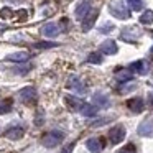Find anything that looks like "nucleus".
Here are the masks:
<instances>
[{"mask_svg":"<svg viewBox=\"0 0 153 153\" xmlns=\"http://www.w3.org/2000/svg\"><path fill=\"white\" fill-rule=\"evenodd\" d=\"M97 15H99V12H97V10H91L89 13L82 18V31H89L91 28H92V25L96 23Z\"/></svg>","mask_w":153,"mask_h":153,"instance_id":"obj_13","label":"nucleus"},{"mask_svg":"<svg viewBox=\"0 0 153 153\" xmlns=\"http://www.w3.org/2000/svg\"><path fill=\"white\" fill-rule=\"evenodd\" d=\"M130 69L137 74H145L146 73V64H145V61H135V63L130 64Z\"/></svg>","mask_w":153,"mask_h":153,"instance_id":"obj_20","label":"nucleus"},{"mask_svg":"<svg viewBox=\"0 0 153 153\" xmlns=\"http://www.w3.org/2000/svg\"><path fill=\"white\" fill-rule=\"evenodd\" d=\"M68 87L73 91H76L77 94H84L86 92V84L82 82V79H81L79 76H76V74H71L69 79H68Z\"/></svg>","mask_w":153,"mask_h":153,"instance_id":"obj_5","label":"nucleus"},{"mask_svg":"<svg viewBox=\"0 0 153 153\" xmlns=\"http://www.w3.org/2000/svg\"><path fill=\"white\" fill-rule=\"evenodd\" d=\"M112 119H100V120H97V122H92V127H99V125H104V123H107V122H110Z\"/></svg>","mask_w":153,"mask_h":153,"instance_id":"obj_29","label":"nucleus"},{"mask_svg":"<svg viewBox=\"0 0 153 153\" xmlns=\"http://www.w3.org/2000/svg\"><path fill=\"white\" fill-rule=\"evenodd\" d=\"M18 97L22 99L23 104L33 105V104H36V100H38V91H36V87H33V86H27L22 91H18Z\"/></svg>","mask_w":153,"mask_h":153,"instance_id":"obj_2","label":"nucleus"},{"mask_svg":"<svg viewBox=\"0 0 153 153\" xmlns=\"http://www.w3.org/2000/svg\"><path fill=\"white\" fill-rule=\"evenodd\" d=\"M133 74H132V69L127 71V69H122L117 73V81H120V82H125V81H132Z\"/></svg>","mask_w":153,"mask_h":153,"instance_id":"obj_21","label":"nucleus"},{"mask_svg":"<svg viewBox=\"0 0 153 153\" xmlns=\"http://www.w3.org/2000/svg\"><path fill=\"white\" fill-rule=\"evenodd\" d=\"M63 140H64V133L61 132V130H51V132L45 133V135L41 137V143H43L46 148H54V146H58Z\"/></svg>","mask_w":153,"mask_h":153,"instance_id":"obj_1","label":"nucleus"},{"mask_svg":"<svg viewBox=\"0 0 153 153\" xmlns=\"http://www.w3.org/2000/svg\"><path fill=\"white\" fill-rule=\"evenodd\" d=\"M35 123H36V125L38 123H43V115H38L36 119H35Z\"/></svg>","mask_w":153,"mask_h":153,"instance_id":"obj_30","label":"nucleus"},{"mask_svg":"<svg viewBox=\"0 0 153 153\" xmlns=\"http://www.w3.org/2000/svg\"><path fill=\"white\" fill-rule=\"evenodd\" d=\"M64 104H66L68 107H69L73 112H79L81 110V107H82V100L79 99V97H76V96H64Z\"/></svg>","mask_w":153,"mask_h":153,"instance_id":"obj_9","label":"nucleus"},{"mask_svg":"<svg viewBox=\"0 0 153 153\" xmlns=\"http://www.w3.org/2000/svg\"><path fill=\"white\" fill-rule=\"evenodd\" d=\"M7 59L12 61V63H25L27 59H30V54H28L27 51H17V53L8 54Z\"/></svg>","mask_w":153,"mask_h":153,"instance_id":"obj_17","label":"nucleus"},{"mask_svg":"<svg viewBox=\"0 0 153 153\" xmlns=\"http://www.w3.org/2000/svg\"><path fill=\"white\" fill-rule=\"evenodd\" d=\"M117 51H119V48H117V43L114 40H105L102 45H100V53L104 54H115Z\"/></svg>","mask_w":153,"mask_h":153,"instance_id":"obj_14","label":"nucleus"},{"mask_svg":"<svg viewBox=\"0 0 153 153\" xmlns=\"http://www.w3.org/2000/svg\"><path fill=\"white\" fill-rule=\"evenodd\" d=\"M109 12L114 15L115 18H120V20H125V18L130 17V12L122 2H114V4L109 5Z\"/></svg>","mask_w":153,"mask_h":153,"instance_id":"obj_3","label":"nucleus"},{"mask_svg":"<svg viewBox=\"0 0 153 153\" xmlns=\"http://www.w3.org/2000/svg\"><path fill=\"white\" fill-rule=\"evenodd\" d=\"M25 135V127L22 125H10L5 130V137L8 140H20Z\"/></svg>","mask_w":153,"mask_h":153,"instance_id":"obj_6","label":"nucleus"},{"mask_svg":"<svg viewBox=\"0 0 153 153\" xmlns=\"http://www.w3.org/2000/svg\"><path fill=\"white\" fill-rule=\"evenodd\" d=\"M112 30H114V25H112V23L102 25V27L99 28V31H100V33H109V31H112Z\"/></svg>","mask_w":153,"mask_h":153,"instance_id":"obj_28","label":"nucleus"},{"mask_svg":"<svg viewBox=\"0 0 153 153\" xmlns=\"http://www.w3.org/2000/svg\"><path fill=\"white\" fill-rule=\"evenodd\" d=\"M74 146H76V142H71L69 145H66L63 150H61L59 153H73V150H74Z\"/></svg>","mask_w":153,"mask_h":153,"instance_id":"obj_27","label":"nucleus"},{"mask_svg":"<svg viewBox=\"0 0 153 153\" xmlns=\"http://www.w3.org/2000/svg\"><path fill=\"white\" fill-rule=\"evenodd\" d=\"M54 46H58V43H51V41H40V43L35 45V48H38V50H48V48Z\"/></svg>","mask_w":153,"mask_h":153,"instance_id":"obj_25","label":"nucleus"},{"mask_svg":"<svg viewBox=\"0 0 153 153\" xmlns=\"http://www.w3.org/2000/svg\"><path fill=\"white\" fill-rule=\"evenodd\" d=\"M5 2H12V4H22L23 0H5Z\"/></svg>","mask_w":153,"mask_h":153,"instance_id":"obj_32","label":"nucleus"},{"mask_svg":"<svg viewBox=\"0 0 153 153\" xmlns=\"http://www.w3.org/2000/svg\"><path fill=\"white\" fill-rule=\"evenodd\" d=\"M117 153H137V146L133 145V143H127V145L122 146Z\"/></svg>","mask_w":153,"mask_h":153,"instance_id":"obj_26","label":"nucleus"},{"mask_svg":"<svg viewBox=\"0 0 153 153\" xmlns=\"http://www.w3.org/2000/svg\"><path fill=\"white\" fill-rule=\"evenodd\" d=\"M92 100H94V104H96L97 107H102V109H105V107L110 105L109 97H107L105 94H102V92H96L92 96Z\"/></svg>","mask_w":153,"mask_h":153,"instance_id":"obj_16","label":"nucleus"},{"mask_svg":"<svg viewBox=\"0 0 153 153\" xmlns=\"http://www.w3.org/2000/svg\"><path fill=\"white\" fill-rule=\"evenodd\" d=\"M12 109H13V100L12 99H2L0 100V115L10 114Z\"/></svg>","mask_w":153,"mask_h":153,"instance_id":"obj_19","label":"nucleus"},{"mask_svg":"<svg viewBox=\"0 0 153 153\" xmlns=\"http://www.w3.org/2000/svg\"><path fill=\"white\" fill-rule=\"evenodd\" d=\"M138 36H140V33L137 31V28H132V27L123 28L122 33H120V38H122L123 41H127V43H135V41L138 40Z\"/></svg>","mask_w":153,"mask_h":153,"instance_id":"obj_7","label":"nucleus"},{"mask_svg":"<svg viewBox=\"0 0 153 153\" xmlns=\"http://www.w3.org/2000/svg\"><path fill=\"white\" fill-rule=\"evenodd\" d=\"M140 22L143 25H152L153 23V10H145L140 17Z\"/></svg>","mask_w":153,"mask_h":153,"instance_id":"obj_22","label":"nucleus"},{"mask_svg":"<svg viewBox=\"0 0 153 153\" xmlns=\"http://www.w3.org/2000/svg\"><path fill=\"white\" fill-rule=\"evenodd\" d=\"M87 61L92 63V64H100L102 63V54L100 53H91L89 58H87Z\"/></svg>","mask_w":153,"mask_h":153,"instance_id":"obj_24","label":"nucleus"},{"mask_svg":"<svg viewBox=\"0 0 153 153\" xmlns=\"http://www.w3.org/2000/svg\"><path fill=\"white\" fill-rule=\"evenodd\" d=\"M127 107H128L133 114H140L145 109V102H143V99H140V97H133V99L127 100Z\"/></svg>","mask_w":153,"mask_h":153,"instance_id":"obj_10","label":"nucleus"},{"mask_svg":"<svg viewBox=\"0 0 153 153\" xmlns=\"http://www.w3.org/2000/svg\"><path fill=\"white\" fill-rule=\"evenodd\" d=\"M86 146L91 153H100L104 150V140L102 138H89L86 142Z\"/></svg>","mask_w":153,"mask_h":153,"instance_id":"obj_12","label":"nucleus"},{"mask_svg":"<svg viewBox=\"0 0 153 153\" xmlns=\"http://www.w3.org/2000/svg\"><path fill=\"white\" fill-rule=\"evenodd\" d=\"M2 30H5V27H4V25H0V31H2Z\"/></svg>","mask_w":153,"mask_h":153,"instance_id":"obj_33","label":"nucleus"},{"mask_svg":"<svg viewBox=\"0 0 153 153\" xmlns=\"http://www.w3.org/2000/svg\"><path fill=\"white\" fill-rule=\"evenodd\" d=\"M79 114H82V115H86V117H94V115H97V105L96 104L84 102L82 107H81V110H79Z\"/></svg>","mask_w":153,"mask_h":153,"instance_id":"obj_18","label":"nucleus"},{"mask_svg":"<svg viewBox=\"0 0 153 153\" xmlns=\"http://www.w3.org/2000/svg\"><path fill=\"white\" fill-rule=\"evenodd\" d=\"M61 33L59 27H58L56 23H46L43 28H41V35L46 38H56L58 35Z\"/></svg>","mask_w":153,"mask_h":153,"instance_id":"obj_11","label":"nucleus"},{"mask_svg":"<svg viewBox=\"0 0 153 153\" xmlns=\"http://www.w3.org/2000/svg\"><path fill=\"white\" fill-rule=\"evenodd\" d=\"M125 133H127V130H125V127L123 125H115V127H112V128L109 130V140H110V143H114V145H117V143H120L123 138H125Z\"/></svg>","mask_w":153,"mask_h":153,"instance_id":"obj_4","label":"nucleus"},{"mask_svg":"<svg viewBox=\"0 0 153 153\" xmlns=\"http://www.w3.org/2000/svg\"><path fill=\"white\" fill-rule=\"evenodd\" d=\"M128 2V7L135 12H140L143 8V0H127Z\"/></svg>","mask_w":153,"mask_h":153,"instance_id":"obj_23","label":"nucleus"},{"mask_svg":"<svg viewBox=\"0 0 153 153\" xmlns=\"http://www.w3.org/2000/svg\"><path fill=\"white\" fill-rule=\"evenodd\" d=\"M148 104L153 107V92H150V94H148Z\"/></svg>","mask_w":153,"mask_h":153,"instance_id":"obj_31","label":"nucleus"},{"mask_svg":"<svg viewBox=\"0 0 153 153\" xmlns=\"http://www.w3.org/2000/svg\"><path fill=\"white\" fill-rule=\"evenodd\" d=\"M89 12H91V2L84 0V2H81V4L76 7V18L77 20H82Z\"/></svg>","mask_w":153,"mask_h":153,"instance_id":"obj_15","label":"nucleus"},{"mask_svg":"<svg viewBox=\"0 0 153 153\" xmlns=\"http://www.w3.org/2000/svg\"><path fill=\"white\" fill-rule=\"evenodd\" d=\"M138 135L142 137H153V119H146L138 125Z\"/></svg>","mask_w":153,"mask_h":153,"instance_id":"obj_8","label":"nucleus"}]
</instances>
